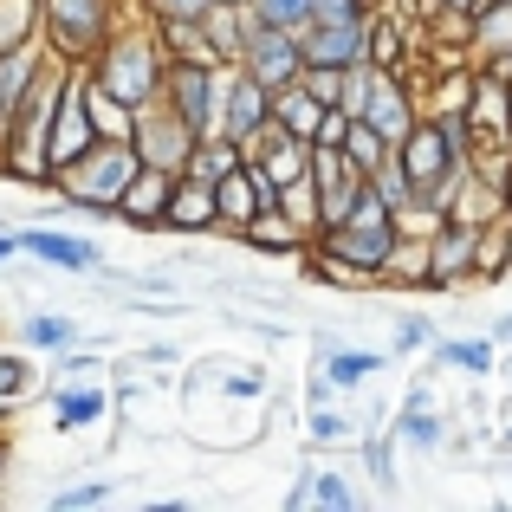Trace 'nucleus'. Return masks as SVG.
<instances>
[{"mask_svg":"<svg viewBox=\"0 0 512 512\" xmlns=\"http://www.w3.org/2000/svg\"><path fill=\"white\" fill-rule=\"evenodd\" d=\"M350 208H357V221H350V214L331 221V253L350 260V266H376L389 253V208H383V195H370V188H363Z\"/></svg>","mask_w":512,"mask_h":512,"instance_id":"f257e3e1","label":"nucleus"},{"mask_svg":"<svg viewBox=\"0 0 512 512\" xmlns=\"http://www.w3.org/2000/svg\"><path fill=\"white\" fill-rule=\"evenodd\" d=\"M247 65H253V78H260L266 91L292 85V78H299V65H305L299 33H286V26H260V33L247 39Z\"/></svg>","mask_w":512,"mask_h":512,"instance_id":"f03ea898","label":"nucleus"},{"mask_svg":"<svg viewBox=\"0 0 512 512\" xmlns=\"http://www.w3.org/2000/svg\"><path fill=\"white\" fill-rule=\"evenodd\" d=\"M72 169H78L72 195H78V201H98V208H111V201L124 195V182L137 175V156H130L124 143H117V150H104V156H98V163H91V156H78Z\"/></svg>","mask_w":512,"mask_h":512,"instance_id":"7ed1b4c3","label":"nucleus"},{"mask_svg":"<svg viewBox=\"0 0 512 512\" xmlns=\"http://www.w3.org/2000/svg\"><path fill=\"white\" fill-rule=\"evenodd\" d=\"M85 150H91V117L78 91H59V117L46 124V169H72Z\"/></svg>","mask_w":512,"mask_h":512,"instance_id":"20e7f679","label":"nucleus"},{"mask_svg":"<svg viewBox=\"0 0 512 512\" xmlns=\"http://www.w3.org/2000/svg\"><path fill=\"white\" fill-rule=\"evenodd\" d=\"M46 124H52V91H39L20 117V137H13V175H20V182H39V175H46Z\"/></svg>","mask_w":512,"mask_h":512,"instance_id":"39448f33","label":"nucleus"},{"mask_svg":"<svg viewBox=\"0 0 512 512\" xmlns=\"http://www.w3.org/2000/svg\"><path fill=\"white\" fill-rule=\"evenodd\" d=\"M448 150H454V130H415L409 143H402V169H409L415 188L441 182L448 175Z\"/></svg>","mask_w":512,"mask_h":512,"instance_id":"423d86ee","label":"nucleus"},{"mask_svg":"<svg viewBox=\"0 0 512 512\" xmlns=\"http://www.w3.org/2000/svg\"><path fill=\"white\" fill-rule=\"evenodd\" d=\"M299 52H312L325 72H338V65L357 59V20H312L305 26V46Z\"/></svg>","mask_w":512,"mask_h":512,"instance_id":"0eeeda50","label":"nucleus"},{"mask_svg":"<svg viewBox=\"0 0 512 512\" xmlns=\"http://www.w3.org/2000/svg\"><path fill=\"white\" fill-rule=\"evenodd\" d=\"M266 111H273V104H266V85L260 78H240L234 98H227V137L247 143L253 130H266Z\"/></svg>","mask_w":512,"mask_h":512,"instance_id":"6e6552de","label":"nucleus"},{"mask_svg":"<svg viewBox=\"0 0 512 512\" xmlns=\"http://www.w3.org/2000/svg\"><path fill=\"white\" fill-rule=\"evenodd\" d=\"M363 124H370L376 137H409V111H402L396 85H376L370 98H363Z\"/></svg>","mask_w":512,"mask_h":512,"instance_id":"1a4fd4ad","label":"nucleus"},{"mask_svg":"<svg viewBox=\"0 0 512 512\" xmlns=\"http://www.w3.org/2000/svg\"><path fill=\"white\" fill-rule=\"evenodd\" d=\"M52 20H59L65 46H91L98 39V0H52Z\"/></svg>","mask_w":512,"mask_h":512,"instance_id":"9d476101","label":"nucleus"},{"mask_svg":"<svg viewBox=\"0 0 512 512\" xmlns=\"http://www.w3.org/2000/svg\"><path fill=\"white\" fill-rule=\"evenodd\" d=\"M286 91V85H279ZM279 124L292 130V143H312V130H318V98L312 91H286V98H279Z\"/></svg>","mask_w":512,"mask_h":512,"instance_id":"9b49d317","label":"nucleus"},{"mask_svg":"<svg viewBox=\"0 0 512 512\" xmlns=\"http://www.w3.org/2000/svg\"><path fill=\"white\" fill-rule=\"evenodd\" d=\"M20 247L39 253V260H59V266H91V260H98L91 247H78V240H59V234H39V227H33V234H20Z\"/></svg>","mask_w":512,"mask_h":512,"instance_id":"f8f14e48","label":"nucleus"},{"mask_svg":"<svg viewBox=\"0 0 512 512\" xmlns=\"http://www.w3.org/2000/svg\"><path fill=\"white\" fill-rule=\"evenodd\" d=\"M137 91H150V52H124L111 85H104V98H137Z\"/></svg>","mask_w":512,"mask_h":512,"instance_id":"ddd939ff","label":"nucleus"},{"mask_svg":"<svg viewBox=\"0 0 512 512\" xmlns=\"http://www.w3.org/2000/svg\"><path fill=\"white\" fill-rule=\"evenodd\" d=\"M175 104H182L188 130H201V117H208V72H195V65H188V72L175 78Z\"/></svg>","mask_w":512,"mask_h":512,"instance_id":"4468645a","label":"nucleus"},{"mask_svg":"<svg viewBox=\"0 0 512 512\" xmlns=\"http://www.w3.org/2000/svg\"><path fill=\"white\" fill-rule=\"evenodd\" d=\"M208 188L214 182H201V188H175V201H169V214H175V221H214V195H208Z\"/></svg>","mask_w":512,"mask_h":512,"instance_id":"2eb2a0df","label":"nucleus"},{"mask_svg":"<svg viewBox=\"0 0 512 512\" xmlns=\"http://www.w3.org/2000/svg\"><path fill=\"white\" fill-rule=\"evenodd\" d=\"M163 195H169V188H163V175H143V182L130 175V182H124V195H117V201H124L130 214H150V208H163Z\"/></svg>","mask_w":512,"mask_h":512,"instance_id":"dca6fc26","label":"nucleus"},{"mask_svg":"<svg viewBox=\"0 0 512 512\" xmlns=\"http://www.w3.org/2000/svg\"><path fill=\"white\" fill-rule=\"evenodd\" d=\"M266 26H286V33H305L312 26V0H260Z\"/></svg>","mask_w":512,"mask_h":512,"instance_id":"f3484780","label":"nucleus"},{"mask_svg":"<svg viewBox=\"0 0 512 512\" xmlns=\"http://www.w3.org/2000/svg\"><path fill=\"white\" fill-rule=\"evenodd\" d=\"M396 435H409L415 448H441V422H435V415H422V402H409V415H402Z\"/></svg>","mask_w":512,"mask_h":512,"instance_id":"a211bd4d","label":"nucleus"},{"mask_svg":"<svg viewBox=\"0 0 512 512\" xmlns=\"http://www.w3.org/2000/svg\"><path fill=\"white\" fill-rule=\"evenodd\" d=\"M26 344L33 350H59V344H72V325H65V318H33V325H26Z\"/></svg>","mask_w":512,"mask_h":512,"instance_id":"6ab92c4d","label":"nucleus"},{"mask_svg":"<svg viewBox=\"0 0 512 512\" xmlns=\"http://www.w3.org/2000/svg\"><path fill=\"white\" fill-rule=\"evenodd\" d=\"M299 175H305V143H292V150H279L273 163H266V182H273V188L299 182Z\"/></svg>","mask_w":512,"mask_h":512,"instance_id":"aec40b11","label":"nucleus"},{"mask_svg":"<svg viewBox=\"0 0 512 512\" xmlns=\"http://www.w3.org/2000/svg\"><path fill=\"white\" fill-rule=\"evenodd\" d=\"M214 208H227V214H260V195H253L247 182H234V175H221V201Z\"/></svg>","mask_w":512,"mask_h":512,"instance_id":"412c9836","label":"nucleus"},{"mask_svg":"<svg viewBox=\"0 0 512 512\" xmlns=\"http://www.w3.org/2000/svg\"><path fill=\"white\" fill-rule=\"evenodd\" d=\"M467 240H474V234H467V227H461V234H441V247H435V279H428V286H441V273L467 260Z\"/></svg>","mask_w":512,"mask_h":512,"instance_id":"4be33fe9","label":"nucleus"},{"mask_svg":"<svg viewBox=\"0 0 512 512\" xmlns=\"http://www.w3.org/2000/svg\"><path fill=\"white\" fill-rule=\"evenodd\" d=\"M20 85H26V59L13 52V59H0V124H7V104L20 98Z\"/></svg>","mask_w":512,"mask_h":512,"instance_id":"5701e85b","label":"nucleus"},{"mask_svg":"<svg viewBox=\"0 0 512 512\" xmlns=\"http://www.w3.org/2000/svg\"><path fill=\"white\" fill-rule=\"evenodd\" d=\"M480 33H487L493 59H506V52H512V0H506L500 13H487V26H480Z\"/></svg>","mask_w":512,"mask_h":512,"instance_id":"b1692460","label":"nucleus"},{"mask_svg":"<svg viewBox=\"0 0 512 512\" xmlns=\"http://www.w3.org/2000/svg\"><path fill=\"white\" fill-rule=\"evenodd\" d=\"M383 370V357H331V383H357V376H376Z\"/></svg>","mask_w":512,"mask_h":512,"instance_id":"393cba45","label":"nucleus"},{"mask_svg":"<svg viewBox=\"0 0 512 512\" xmlns=\"http://www.w3.org/2000/svg\"><path fill=\"white\" fill-rule=\"evenodd\" d=\"M318 500H325V506H357V493H350L344 474H325V480H318Z\"/></svg>","mask_w":512,"mask_h":512,"instance_id":"a878e982","label":"nucleus"},{"mask_svg":"<svg viewBox=\"0 0 512 512\" xmlns=\"http://www.w3.org/2000/svg\"><path fill=\"white\" fill-rule=\"evenodd\" d=\"M448 363H467V370H487V344H441Z\"/></svg>","mask_w":512,"mask_h":512,"instance_id":"bb28decb","label":"nucleus"},{"mask_svg":"<svg viewBox=\"0 0 512 512\" xmlns=\"http://www.w3.org/2000/svg\"><path fill=\"white\" fill-rule=\"evenodd\" d=\"M98 409H104L98 396H65V402H59V422H91Z\"/></svg>","mask_w":512,"mask_h":512,"instance_id":"cd10ccee","label":"nucleus"},{"mask_svg":"<svg viewBox=\"0 0 512 512\" xmlns=\"http://www.w3.org/2000/svg\"><path fill=\"white\" fill-rule=\"evenodd\" d=\"M104 493H111V487H98V480H91V487H72V493H59L52 506H59V512H72V506H98Z\"/></svg>","mask_w":512,"mask_h":512,"instance_id":"c85d7f7f","label":"nucleus"},{"mask_svg":"<svg viewBox=\"0 0 512 512\" xmlns=\"http://www.w3.org/2000/svg\"><path fill=\"white\" fill-rule=\"evenodd\" d=\"M312 20H357V0H312Z\"/></svg>","mask_w":512,"mask_h":512,"instance_id":"c756f323","label":"nucleus"},{"mask_svg":"<svg viewBox=\"0 0 512 512\" xmlns=\"http://www.w3.org/2000/svg\"><path fill=\"white\" fill-rule=\"evenodd\" d=\"M260 247H299V234H286V221L266 214V221H260Z\"/></svg>","mask_w":512,"mask_h":512,"instance_id":"7c9ffc66","label":"nucleus"},{"mask_svg":"<svg viewBox=\"0 0 512 512\" xmlns=\"http://www.w3.org/2000/svg\"><path fill=\"white\" fill-rule=\"evenodd\" d=\"M376 65H396V26H376Z\"/></svg>","mask_w":512,"mask_h":512,"instance_id":"2f4dec72","label":"nucleus"},{"mask_svg":"<svg viewBox=\"0 0 512 512\" xmlns=\"http://www.w3.org/2000/svg\"><path fill=\"white\" fill-rule=\"evenodd\" d=\"M20 383H26V370L13 357H0V396H20Z\"/></svg>","mask_w":512,"mask_h":512,"instance_id":"473e14b6","label":"nucleus"},{"mask_svg":"<svg viewBox=\"0 0 512 512\" xmlns=\"http://www.w3.org/2000/svg\"><path fill=\"white\" fill-rule=\"evenodd\" d=\"M260 383H266V376H260V370H240V376H234V383H227V396H260Z\"/></svg>","mask_w":512,"mask_h":512,"instance_id":"72a5a7b5","label":"nucleus"},{"mask_svg":"<svg viewBox=\"0 0 512 512\" xmlns=\"http://www.w3.org/2000/svg\"><path fill=\"white\" fill-rule=\"evenodd\" d=\"M402 350H422L428 344V325H422V318H409V325H402V338H396Z\"/></svg>","mask_w":512,"mask_h":512,"instance_id":"f704fd0d","label":"nucleus"},{"mask_svg":"<svg viewBox=\"0 0 512 512\" xmlns=\"http://www.w3.org/2000/svg\"><path fill=\"white\" fill-rule=\"evenodd\" d=\"M312 428H318V441H344V422H338V415H318Z\"/></svg>","mask_w":512,"mask_h":512,"instance_id":"c9c22d12","label":"nucleus"},{"mask_svg":"<svg viewBox=\"0 0 512 512\" xmlns=\"http://www.w3.org/2000/svg\"><path fill=\"white\" fill-rule=\"evenodd\" d=\"M169 13H201V0H163Z\"/></svg>","mask_w":512,"mask_h":512,"instance_id":"e433bc0d","label":"nucleus"},{"mask_svg":"<svg viewBox=\"0 0 512 512\" xmlns=\"http://www.w3.org/2000/svg\"><path fill=\"white\" fill-rule=\"evenodd\" d=\"M7 253H13V240H0V260H7Z\"/></svg>","mask_w":512,"mask_h":512,"instance_id":"4c0bfd02","label":"nucleus"},{"mask_svg":"<svg viewBox=\"0 0 512 512\" xmlns=\"http://www.w3.org/2000/svg\"><path fill=\"white\" fill-rule=\"evenodd\" d=\"M448 7H461V13H467V7H474V0H448Z\"/></svg>","mask_w":512,"mask_h":512,"instance_id":"58836bf2","label":"nucleus"},{"mask_svg":"<svg viewBox=\"0 0 512 512\" xmlns=\"http://www.w3.org/2000/svg\"><path fill=\"white\" fill-rule=\"evenodd\" d=\"M506 201H512V175H506Z\"/></svg>","mask_w":512,"mask_h":512,"instance_id":"ea45409f","label":"nucleus"},{"mask_svg":"<svg viewBox=\"0 0 512 512\" xmlns=\"http://www.w3.org/2000/svg\"><path fill=\"white\" fill-rule=\"evenodd\" d=\"M500 331H512V318H506V325H500Z\"/></svg>","mask_w":512,"mask_h":512,"instance_id":"a19ab883","label":"nucleus"},{"mask_svg":"<svg viewBox=\"0 0 512 512\" xmlns=\"http://www.w3.org/2000/svg\"><path fill=\"white\" fill-rule=\"evenodd\" d=\"M221 7H234V0H221Z\"/></svg>","mask_w":512,"mask_h":512,"instance_id":"79ce46f5","label":"nucleus"}]
</instances>
